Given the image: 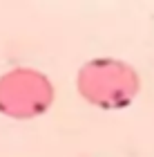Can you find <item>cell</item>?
Listing matches in <instances>:
<instances>
[{
    "label": "cell",
    "instance_id": "obj_1",
    "mask_svg": "<svg viewBox=\"0 0 154 157\" xmlns=\"http://www.w3.org/2000/svg\"><path fill=\"white\" fill-rule=\"evenodd\" d=\"M76 85H78L81 94L96 108L121 110L134 101L141 81L132 65L103 56V59L85 63L78 70Z\"/></svg>",
    "mask_w": 154,
    "mask_h": 157
},
{
    "label": "cell",
    "instance_id": "obj_2",
    "mask_svg": "<svg viewBox=\"0 0 154 157\" xmlns=\"http://www.w3.org/2000/svg\"><path fill=\"white\" fill-rule=\"evenodd\" d=\"M54 88L45 74L18 67L0 76V112L13 119H34L49 110Z\"/></svg>",
    "mask_w": 154,
    "mask_h": 157
}]
</instances>
